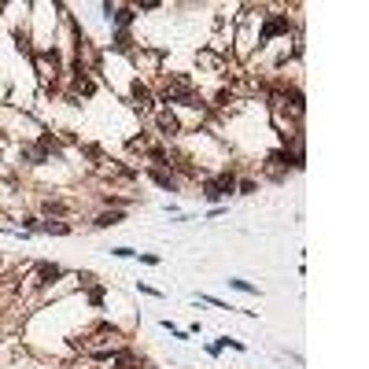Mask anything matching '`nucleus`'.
I'll return each instance as SVG.
<instances>
[{"label":"nucleus","mask_w":369,"mask_h":369,"mask_svg":"<svg viewBox=\"0 0 369 369\" xmlns=\"http://www.w3.org/2000/svg\"><path fill=\"white\" fill-rule=\"evenodd\" d=\"M233 189H236V177L233 174H222V177H214V181L203 184V196L207 199H222L225 192H233Z\"/></svg>","instance_id":"f257e3e1"},{"label":"nucleus","mask_w":369,"mask_h":369,"mask_svg":"<svg viewBox=\"0 0 369 369\" xmlns=\"http://www.w3.org/2000/svg\"><path fill=\"white\" fill-rule=\"evenodd\" d=\"M133 100H137V107H141V111H151V92H148V85H141V82H133Z\"/></svg>","instance_id":"f03ea898"},{"label":"nucleus","mask_w":369,"mask_h":369,"mask_svg":"<svg viewBox=\"0 0 369 369\" xmlns=\"http://www.w3.org/2000/svg\"><path fill=\"white\" fill-rule=\"evenodd\" d=\"M273 34H288V19H266V26H262V41H270Z\"/></svg>","instance_id":"7ed1b4c3"},{"label":"nucleus","mask_w":369,"mask_h":369,"mask_svg":"<svg viewBox=\"0 0 369 369\" xmlns=\"http://www.w3.org/2000/svg\"><path fill=\"white\" fill-rule=\"evenodd\" d=\"M159 129H163L166 137H174V133L181 129V122H177V118H174L170 111H159Z\"/></svg>","instance_id":"20e7f679"},{"label":"nucleus","mask_w":369,"mask_h":369,"mask_svg":"<svg viewBox=\"0 0 369 369\" xmlns=\"http://www.w3.org/2000/svg\"><path fill=\"white\" fill-rule=\"evenodd\" d=\"M34 63H37V74H41V82L48 85L56 78V67H48V56H34Z\"/></svg>","instance_id":"39448f33"},{"label":"nucleus","mask_w":369,"mask_h":369,"mask_svg":"<svg viewBox=\"0 0 369 369\" xmlns=\"http://www.w3.org/2000/svg\"><path fill=\"white\" fill-rule=\"evenodd\" d=\"M151 177H155V184H163V189H177V177L174 174H166V170H151Z\"/></svg>","instance_id":"423d86ee"},{"label":"nucleus","mask_w":369,"mask_h":369,"mask_svg":"<svg viewBox=\"0 0 369 369\" xmlns=\"http://www.w3.org/2000/svg\"><path fill=\"white\" fill-rule=\"evenodd\" d=\"M111 15H115V22H118V30H126V26L133 22V8H115Z\"/></svg>","instance_id":"0eeeda50"},{"label":"nucleus","mask_w":369,"mask_h":369,"mask_svg":"<svg viewBox=\"0 0 369 369\" xmlns=\"http://www.w3.org/2000/svg\"><path fill=\"white\" fill-rule=\"evenodd\" d=\"M129 34H126V30H118V34H115V52H129Z\"/></svg>","instance_id":"6e6552de"},{"label":"nucleus","mask_w":369,"mask_h":369,"mask_svg":"<svg viewBox=\"0 0 369 369\" xmlns=\"http://www.w3.org/2000/svg\"><path fill=\"white\" fill-rule=\"evenodd\" d=\"M118 222H122V214H118V210H111V214H100V218H96V225H100V229H107V225H118Z\"/></svg>","instance_id":"1a4fd4ad"},{"label":"nucleus","mask_w":369,"mask_h":369,"mask_svg":"<svg viewBox=\"0 0 369 369\" xmlns=\"http://www.w3.org/2000/svg\"><path fill=\"white\" fill-rule=\"evenodd\" d=\"M41 229H44V233H59V236L70 233V225H63V222H48V225H41Z\"/></svg>","instance_id":"9d476101"},{"label":"nucleus","mask_w":369,"mask_h":369,"mask_svg":"<svg viewBox=\"0 0 369 369\" xmlns=\"http://www.w3.org/2000/svg\"><path fill=\"white\" fill-rule=\"evenodd\" d=\"M37 277H41L37 284H44V281H48V277H59V266H41V270H37Z\"/></svg>","instance_id":"9b49d317"},{"label":"nucleus","mask_w":369,"mask_h":369,"mask_svg":"<svg viewBox=\"0 0 369 369\" xmlns=\"http://www.w3.org/2000/svg\"><path fill=\"white\" fill-rule=\"evenodd\" d=\"M233 288H240V292H255V284H248V281H240V277H233V281H229Z\"/></svg>","instance_id":"f8f14e48"},{"label":"nucleus","mask_w":369,"mask_h":369,"mask_svg":"<svg viewBox=\"0 0 369 369\" xmlns=\"http://www.w3.org/2000/svg\"><path fill=\"white\" fill-rule=\"evenodd\" d=\"M44 210H48V214H63V203H52V199H48V203H44Z\"/></svg>","instance_id":"ddd939ff"}]
</instances>
